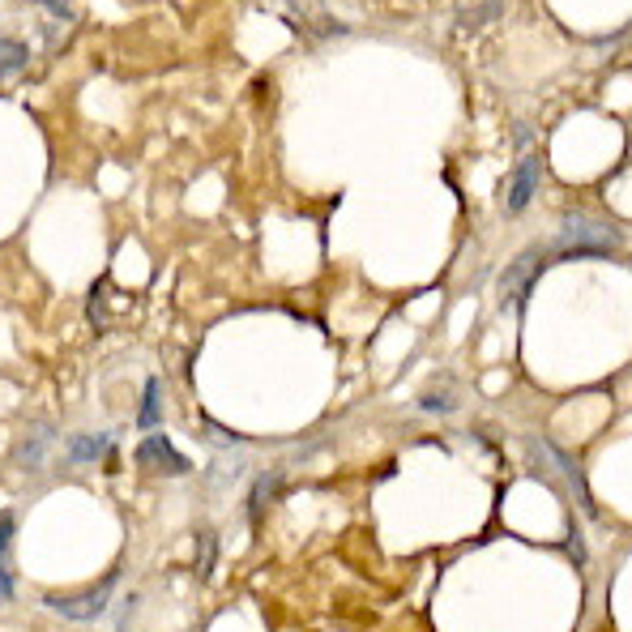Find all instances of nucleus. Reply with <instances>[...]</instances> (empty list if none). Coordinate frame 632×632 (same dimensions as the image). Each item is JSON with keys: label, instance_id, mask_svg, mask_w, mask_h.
<instances>
[{"label": "nucleus", "instance_id": "nucleus-14", "mask_svg": "<svg viewBox=\"0 0 632 632\" xmlns=\"http://www.w3.org/2000/svg\"><path fill=\"white\" fill-rule=\"evenodd\" d=\"M44 9L56 13V17H69V0H44Z\"/></svg>", "mask_w": 632, "mask_h": 632}, {"label": "nucleus", "instance_id": "nucleus-15", "mask_svg": "<svg viewBox=\"0 0 632 632\" xmlns=\"http://www.w3.org/2000/svg\"><path fill=\"white\" fill-rule=\"evenodd\" d=\"M453 402L449 397H424V410H449Z\"/></svg>", "mask_w": 632, "mask_h": 632}, {"label": "nucleus", "instance_id": "nucleus-8", "mask_svg": "<svg viewBox=\"0 0 632 632\" xmlns=\"http://www.w3.org/2000/svg\"><path fill=\"white\" fill-rule=\"evenodd\" d=\"M158 419H163V385L150 377L146 393H142V410H138V428H142V432H154Z\"/></svg>", "mask_w": 632, "mask_h": 632}, {"label": "nucleus", "instance_id": "nucleus-11", "mask_svg": "<svg viewBox=\"0 0 632 632\" xmlns=\"http://www.w3.org/2000/svg\"><path fill=\"white\" fill-rule=\"evenodd\" d=\"M278 484H283L278 475H261V479H257V487H252V500H248V517H252V522H261V513H265V504L274 500V487Z\"/></svg>", "mask_w": 632, "mask_h": 632}, {"label": "nucleus", "instance_id": "nucleus-2", "mask_svg": "<svg viewBox=\"0 0 632 632\" xmlns=\"http://www.w3.org/2000/svg\"><path fill=\"white\" fill-rule=\"evenodd\" d=\"M116 582H120V569L116 573H107L103 582L95 585V589H86V594H77V598H44L51 611H60L64 620H95V616H103V607L111 603V589H116Z\"/></svg>", "mask_w": 632, "mask_h": 632}, {"label": "nucleus", "instance_id": "nucleus-9", "mask_svg": "<svg viewBox=\"0 0 632 632\" xmlns=\"http://www.w3.org/2000/svg\"><path fill=\"white\" fill-rule=\"evenodd\" d=\"M9 538H13V513H0V603L13 594V569H9Z\"/></svg>", "mask_w": 632, "mask_h": 632}, {"label": "nucleus", "instance_id": "nucleus-4", "mask_svg": "<svg viewBox=\"0 0 632 632\" xmlns=\"http://www.w3.org/2000/svg\"><path fill=\"white\" fill-rule=\"evenodd\" d=\"M138 466H142V470H154V475H184V470H189V457H180V453L171 449V440L163 437V432H154V437H146L142 449H138Z\"/></svg>", "mask_w": 632, "mask_h": 632}, {"label": "nucleus", "instance_id": "nucleus-6", "mask_svg": "<svg viewBox=\"0 0 632 632\" xmlns=\"http://www.w3.org/2000/svg\"><path fill=\"white\" fill-rule=\"evenodd\" d=\"M538 449H542V453H547V457L556 462V470H560L564 479H569V487H573V496H577V504H582V509H585V517H598V504L589 500V484H585L582 466H577V462H573L569 453H560V449H551L547 440H538Z\"/></svg>", "mask_w": 632, "mask_h": 632}, {"label": "nucleus", "instance_id": "nucleus-10", "mask_svg": "<svg viewBox=\"0 0 632 632\" xmlns=\"http://www.w3.org/2000/svg\"><path fill=\"white\" fill-rule=\"evenodd\" d=\"M111 449V437H73L69 440V462L82 466V462H95L98 453Z\"/></svg>", "mask_w": 632, "mask_h": 632}, {"label": "nucleus", "instance_id": "nucleus-5", "mask_svg": "<svg viewBox=\"0 0 632 632\" xmlns=\"http://www.w3.org/2000/svg\"><path fill=\"white\" fill-rule=\"evenodd\" d=\"M538 176H542V158L538 154H526L522 163H517V171L509 176V196H504V210L509 214H522L538 193Z\"/></svg>", "mask_w": 632, "mask_h": 632}, {"label": "nucleus", "instance_id": "nucleus-12", "mask_svg": "<svg viewBox=\"0 0 632 632\" xmlns=\"http://www.w3.org/2000/svg\"><path fill=\"white\" fill-rule=\"evenodd\" d=\"M22 64H26V48H22V44H13V39H0V82H4V77H13Z\"/></svg>", "mask_w": 632, "mask_h": 632}, {"label": "nucleus", "instance_id": "nucleus-3", "mask_svg": "<svg viewBox=\"0 0 632 632\" xmlns=\"http://www.w3.org/2000/svg\"><path fill=\"white\" fill-rule=\"evenodd\" d=\"M542 248H526L500 278V303H526L530 299V287H535L538 270H542Z\"/></svg>", "mask_w": 632, "mask_h": 632}, {"label": "nucleus", "instance_id": "nucleus-7", "mask_svg": "<svg viewBox=\"0 0 632 632\" xmlns=\"http://www.w3.org/2000/svg\"><path fill=\"white\" fill-rule=\"evenodd\" d=\"M51 437H56V432H51L48 424H35V428H31V437L17 444V462H22L26 470H39V466H44V457H48V449H51Z\"/></svg>", "mask_w": 632, "mask_h": 632}, {"label": "nucleus", "instance_id": "nucleus-13", "mask_svg": "<svg viewBox=\"0 0 632 632\" xmlns=\"http://www.w3.org/2000/svg\"><path fill=\"white\" fill-rule=\"evenodd\" d=\"M196 542H201V577H210V569H214V530L210 526H201V535H196Z\"/></svg>", "mask_w": 632, "mask_h": 632}, {"label": "nucleus", "instance_id": "nucleus-1", "mask_svg": "<svg viewBox=\"0 0 632 632\" xmlns=\"http://www.w3.org/2000/svg\"><path fill=\"white\" fill-rule=\"evenodd\" d=\"M556 248H560L564 257H582V252H611V248H620V231H616V227H607L603 218H589V214H582V210H573V214H564V223H560Z\"/></svg>", "mask_w": 632, "mask_h": 632}]
</instances>
